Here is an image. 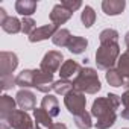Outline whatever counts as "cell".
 <instances>
[{
    "label": "cell",
    "instance_id": "cell-1",
    "mask_svg": "<svg viewBox=\"0 0 129 129\" xmlns=\"http://www.w3.org/2000/svg\"><path fill=\"white\" fill-rule=\"evenodd\" d=\"M121 99L117 94H108L106 97H97L91 106V115L97 118L94 126L97 129H108L117 120L115 109L120 106Z\"/></svg>",
    "mask_w": 129,
    "mask_h": 129
},
{
    "label": "cell",
    "instance_id": "cell-2",
    "mask_svg": "<svg viewBox=\"0 0 129 129\" xmlns=\"http://www.w3.org/2000/svg\"><path fill=\"white\" fill-rule=\"evenodd\" d=\"M102 85L97 76V72L94 69L90 67H82L81 72L78 73V76L73 79V90L81 91V93H87V94H96L97 91H100Z\"/></svg>",
    "mask_w": 129,
    "mask_h": 129
},
{
    "label": "cell",
    "instance_id": "cell-3",
    "mask_svg": "<svg viewBox=\"0 0 129 129\" xmlns=\"http://www.w3.org/2000/svg\"><path fill=\"white\" fill-rule=\"evenodd\" d=\"M120 58V46L118 43H102L96 52V64L97 69L100 70H109L112 69V66L115 64V61H118Z\"/></svg>",
    "mask_w": 129,
    "mask_h": 129
},
{
    "label": "cell",
    "instance_id": "cell-4",
    "mask_svg": "<svg viewBox=\"0 0 129 129\" xmlns=\"http://www.w3.org/2000/svg\"><path fill=\"white\" fill-rule=\"evenodd\" d=\"M64 105L69 109V112L76 117L82 112H85V105H87V97L84 93L72 90L67 96H64Z\"/></svg>",
    "mask_w": 129,
    "mask_h": 129
},
{
    "label": "cell",
    "instance_id": "cell-5",
    "mask_svg": "<svg viewBox=\"0 0 129 129\" xmlns=\"http://www.w3.org/2000/svg\"><path fill=\"white\" fill-rule=\"evenodd\" d=\"M62 61H64V56H62L61 52H58V50H50V52H47V53L44 55L40 69H41L43 72H46V73L53 75L56 70L61 69V66L64 64Z\"/></svg>",
    "mask_w": 129,
    "mask_h": 129
},
{
    "label": "cell",
    "instance_id": "cell-6",
    "mask_svg": "<svg viewBox=\"0 0 129 129\" xmlns=\"http://www.w3.org/2000/svg\"><path fill=\"white\" fill-rule=\"evenodd\" d=\"M53 84H55L53 75L46 73V72H43L41 69L35 70V73H34V82H32V87H34V88H37V90L41 91V93L49 94V91L53 90Z\"/></svg>",
    "mask_w": 129,
    "mask_h": 129
},
{
    "label": "cell",
    "instance_id": "cell-7",
    "mask_svg": "<svg viewBox=\"0 0 129 129\" xmlns=\"http://www.w3.org/2000/svg\"><path fill=\"white\" fill-rule=\"evenodd\" d=\"M18 66V58L14 52H2L0 53V78L9 76Z\"/></svg>",
    "mask_w": 129,
    "mask_h": 129
},
{
    "label": "cell",
    "instance_id": "cell-8",
    "mask_svg": "<svg viewBox=\"0 0 129 129\" xmlns=\"http://www.w3.org/2000/svg\"><path fill=\"white\" fill-rule=\"evenodd\" d=\"M9 123L12 129H35L30 115L23 109H15L14 114L9 117Z\"/></svg>",
    "mask_w": 129,
    "mask_h": 129
},
{
    "label": "cell",
    "instance_id": "cell-9",
    "mask_svg": "<svg viewBox=\"0 0 129 129\" xmlns=\"http://www.w3.org/2000/svg\"><path fill=\"white\" fill-rule=\"evenodd\" d=\"M58 32V26L50 23V24H44L41 27H37L30 35H29V41L30 43H38V41H44L49 38H53V35Z\"/></svg>",
    "mask_w": 129,
    "mask_h": 129
},
{
    "label": "cell",
    "instance_id": "cell-10",
    "mask_svg": "<svg viewBox=\"0 0 129 129\" xmlns=\"http://www.w3.org/2000/svg\"><path fill=\"white\" fill-rule=\"evenodd\" d=\"M15 102L17 105L23 109V111H30V109H35L37 108V97L32 91L29 90H20L15 96Z\"/></svg>",
    "mask_w": 129,
    "mask_h": 129
},
{
    "label": "cell",
    "instance_id": "cell-11",
    "mask_svg": "<svg viewBox=\"0 0 129 129\" xmlns=\"http://www.w3.org/2000/svg\"><path fill=\"white\" fill-rule=\"evenodd\" d=\"M72 15H73L72 11H69L62 3H59V5H55L53 6V9L50 12V21L53 24L59 26V24H64L66 21H69L72 18Z\"/></svg>",
    "mask_w": 129,
    "mask_h": 129
},
{
    "label": "cell",
    "instance_id": "cell-12",
    "mask_svg": "<svg viewBox=\"0 0 129 129\" xmlns=\"http://www.w3.org/2000/svg\"><path fill=\"white\" fill-rule=\"evenodd\" d=\"M15 105L17 102L8 94L0 97V121H9V117L15 111Z\"/></svg>",
    "mask_w": 129,
    "mask_h": 129
},
{
    "label": "cell",
    "instance_id": "cell-13",
    "mask_svg": "<svg viewBox=\"0 0 129 129\" xmlns=\"http://www.w3.org/2000/svg\"><path fill=\"white\" fill-rule=\"evenodd\" d=\"M81 64L73 61V59H67V61H64V64L61 66L59 69V76L61 79H70V78H76L78 73L81 72Z\"/></svg>",
    "mask_w": 129,
    "mask_h": 129
},
{
    "label": "cell",
    "instance_id": "cell-14",
    "mask_svg": "<svg viewBox=\"0 0 129 129\" xmlns=\"http://www.w3.org/2000/svg\"><path fill=\"white\" fill-rule=\"evenodd\" d=\"M34 117H35V129H53L55 123L52 121V117L43 108H35Z\"/></svg>",
    "mask_w": 129,
    "mask_h": 129
},
{
    "label": "cell",
    "instance_id": "cell-15",
    "mask_svg": "<svg viewBox=\"0 0 129 129\" xmlns=\"http://www.w3.org/2000/svg\"><path fill=\"white\" fill-rule=\"evenodd\" d=\"M126 6L124 0H103L102 2V9L106 15H118L123 12Z\"/></svg>",
    "mask_w": 129,
    "mask_h": 129
},
{
    "label": "cell",
    "instance_id": "cell-16",
    "mask_svg": "<svg viewBox=\"0 0 129 129\" xmlns=\"http://www.w3.org/2000/svg\"><path fill=\"white\" fill-rule=\"evenodd\" d=\"M41 108L50 115V117H56L59 115V102L53 94H46L41 100Z\"/></svg>",
    "mask_w": 129,
    "mask_h": 129
},
{
    "label": "cell",
    "instance_id": "cell-17",
    "mask_svg": "<svg viewBox=\"0 0 129 129\" xmlns=\"http://www.w3.org/2000/svg\"><path fill=\"white\" fill-rule=\"evenodd\" d=\"M37 6L38 3L34 0H18V2H15V11L23 17H30L37 11Z\"/></svg>",
    "mask_w": 129,
    "mask_h": 129
},
{
    "label": "cell",
    "instance_id": "cell-18",
    "mask_svg": "<svg viewBox=\"0 0 129 129\" xmlns=\"http://www.w3.org/2000/svg\"><path fill=\"white\" fill-rule=\"evenodd\" d=\"M87 46H88L87 38H84V37H75V35H73L67 47H69V50H70L73 55H81V53L85 52Z\"/></svg>",
    "mask_w": 129,
    "mask_h": 129
},
{
    "label": "cell",
    "instance_id": "cell-19",
    "mask_svg": "<svg viewBox=\"0 0 129 129\" xmlns=\"http://www.w3.org/2000/svg\"><path fill=\"white\" fill-rule=\"evenodd\" d=\"M0 24H2V29L5 32H8V34H18L23 29L21 21L18 18H15V17H8L6 20H3Z\"/></svg>",
    "mask_w": 129,
    "mask_h": 129
},
{
    "label": "cell",
    "instance_id": "cell-20",
    "mask_svg": "<svg viewBox=\"0 0 129 129\" xmlns=\"http://www.w3.org/2000/svg\"><path fill=\"white\" fill-rule=\"evenodd\" d=\"M72 37H73V35L70 34L69 29H58V32L53 35L52 41H53V44L58 46V47H67L69 43H70V40H72Z\"/></svg>",
    "mask_w": 129,
    "mask_h": 129
},
{
    "label": "cell",
    "instance_id": "cell-21",
    "mask_svg": "<svg viewBox=\"0 0 129 129\" xmlns=\"http://www.w3.org/2000/svg\"><path fill=\"white\" fill-rule=\"evenodd\" d=\"M34 73H35V70H23L21 73H18V76L15 78L17 87H23V90L32 87V82H34Z\"/></svg>",
    "mask_w": 129,
    "mask_h": 129
},
{
    "label": "cell",
    "instance_id": "cell-22",
    "mask_svg": "<svg viewBox=\"0 0 129 129\" xmlns=\"http://www.w3.org/2000/svg\"><path fill=\"white\" fill-rule=\"evenodd\" d=\"M106 82L111 87H121L124 85V78L117 69H109L106 70Z\"/></svg>",
    "mask_w": 129,
    "mask_h": 129
},
{
    "label": "cell",
    "instance_id": "cell-23",
    "mask_svg": "<svg viewBox=\"0 0 129 129\" xmlns=\"http://www.w3.org/2000/svg\"><path fill=\"white\" fill-rule=\"evenodd\" d=\"M73 90V82L69 79H59L53 84V91L61 96H67Z\"/></svg>",
    "mask_w": 129,
    "mask_h": 129
},
{
    "label": "cell",
    "instance_id": "cell-24",
    "mask_svg": "<svg viewBox=\"0 0 129 129\" xmlns=\"http://www.w3.org/2000/svg\"><path fill=\"white\" fill-rule=\"evenodd\" d=\"M81 20H82V23H84L85 27H91L94 24V21H96V12H94V9L91 6H85L82 9Z\"/></svg>",
    "mask_w": 129,
    "mask_h": 129
},
{
    "label": "cell",
    "instance_id": "cell-25",
    "mask_svg": "<svg viewBox=\"0 0 129 129\" xmlns=\"http://www.w3.org/2000/svg\"><path fill=\"white\" fill-rule=\"evenodd\" d=\"M117 62H118L117 70L123 75V78L126 76V78L129 79V50H126L124 53H121Z\"/></svg>",
    "mask_w": 129,
    "mask_h": 129
},
{
    "label": "cell",
    "instance_id": "cell-26",
    "mask_svg": "<svg viewBox=\"0 0 129 129\" xmlns=\"http://www.w3.org/2000/svg\"><path fill=\"white\" fill-rule=\"evenodd\" d=\"M75 124L79 127V129H90L93 126V121H91V114L90 112H82L79 115L75 117Z\"/></svg>",
    "mask_w": 129,
    "mask_h": 129
},
{
    "label": "cell",
    "instance_id": "cell-27",
    "mask_svg": "<svg viewBox=\"0 0 129 129\" xmlns=\"http://www.w3.org/2000/svg\"><path fill=\"white\" fill-rule=\"evenodd\" d=\"M99 40H100V44L102 43H111V41L117 43L118 41V32L115 29H105L100 32Z\"/></svg>",
    "mask_w": 129,
    "mask_h": 129
},
{
    "label": "cell",
    "instance_id": "cell-28",
    "mask_svg": "<svg viewBox=\"0 0 129 129\" xmlns=\"http://www.w3.org/2000/svg\"><path fill=\"white\" fill-rule=\"evenodd\" d=\"M15 85H17V82H15V78H14L12 75H9V76H2V78H0V87H2L3 91H8V90H11V88L15 87Z\"/></svg>",
    "mask_w": 129,
    "mask_h": 129
},
{
    "label": "cell",
    "instance_id": "cell-29",
    "mask_svg": "<svg viewBox=\"0 0 129 129\" xmlns=\"http://www.w3.org/2000/svg\"><path fill=\"white\" fill-rule=\"evenodd\" d=\"M21 24H23V29H21V32L23 34H26V35H30L37 27H35V21H34V18L32 17H24L23 20H21Z\"/></svg>",
    "mask_w": 129,
    "mask_h": 129
},
{
    "label": "cell",
    "instance_id": "cell-30",
    "mask_svg": "<svg viewBox=\"0 0 129 129\" xmlns=\"http://www.w3.org/2000/svg\"><path fill=\"white\" fill-rule=\"evenodd\" d=\"M120 99H121V103H123V106H124V109L121 111V117L126 118V120H129V90L124 91Z\"/></svg>",
    "mask_w": 129,
    "mask_h": 129
},
{
    "label": "cell",
    "instance_id": "cell-31",
    "mask_svg": "<svg viewBox=\"0 0 129 129\" xmlns=\"http://www.w3.org/2000/svg\"><path fill=\"white\" fill-rule=\"evenodd\" d=\"M64 6H66L69 11H72V12H75L76 9H79L81 6H82V3L81 2H70V0H64V2H61Z\"/></svg>",
    "mask_w": 129,
    "mask_h": 129
},
{
    "label": "cell",
    "instance_id": "cell-32",
    "mask_svg": "<svg viewBox=\"0 0 129 129\" xmlns=\"http://www.w3.org/2000/svg\"><path fill=\"white\" fill-rule=\"evenodd\" d=\"M53 129H67V126L64 123H55L53 124Z\"/></svg>",
    "mask_w": 129,
    "mask_h": 129
},
{
    "label": "cell",
    "instance_id": "cell-33",
    "mask_svg": "<svg viewBox=\"0 0 129 129\" xmlns=\"http://www.w3.org/2000/svg\"><path fill=\"white\" fill-rule=\"evenodd\" d=\"M124 43H126V47H127V50H129V32L124 35Z\"/></svg>",
    "mask_w": 129,
    "mask_h": 129
},
{
    "label": "cell",
    "instance_id": "cell-34",
    "mask_svg": "<svg viewBox=\"0 0 129 129\" xmlns=\"http://www.w3.org/2000/svg\"><path fill=\"white\" fill-rule=\"evenodd\" d=\"M126 87H127V90H129V79H127V82H126Z\"/></svg>",
    "mask_w": 129,
    "mask_h": 129
}]
</instances>
